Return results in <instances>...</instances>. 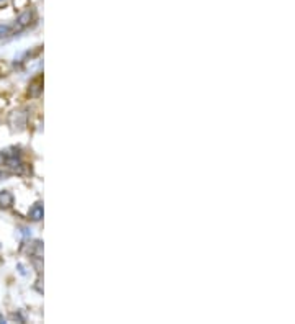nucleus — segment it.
<instances>
[{"instance_id":"nucleus-10","label":"nucleus","mask_w":295,"mask_h":324,"mask_svg":"<svg viewBox=\"0 0 295 324\" xmlns=\"http://www.w3.org/2000/svg\"><path fill=\"white\" fill-rule=\"evenodd\" d=\"M0 249H2V244H0Z\"/></svg>"},{"instance_id":"nucleus-2","label":"nucleus","mask_w":295,"mask_h":324,"mask_svg":"<svg viewBox=\"0 0 295 324\" xmlns=\"http://www.w3.org/2000/svg\"><path fill=\"white\" fill-rule=\"evenodd\" d=\"M10 124L15 131H21L25 130L27 126V113L25 112H13L10 115Z\"/></svg>"},{"instance_id":"nucleus-4","label":"nucleus","mask_w":295,"mask_h":324,"mask_svg":"<svg viewBox=\"0 0 295 324\" xmlns=\"http://www.w3.org/2000/svg\"><path fill=\"white\" fill-rule=\"evenodd\" d=\"M15 198H13V193L9 192V190H2L0 192V208L2 210H9L12 208Z\"/></svg>"},{"instance_id":"nucleus-9","label":"nucleus","mask_w":295,"mask_h":324,"mask_svg":"<svg viewBox=\"0 0 295 324\" xmlns=\"http://www.w3.org/2000/svg\"><path fill=\"white\" fill-rule=\"evenodd\" d=\"M0 2H5V0H0Z\"/></svg>"},{"instance_id":"nucleus-1","label":"nucleus","mask_w":295,"mask_h":324,"mask_svg":"<svg viewBox=\"0 0 295 324\" xmlns=\"http://www.w3.org/2000/svg\"><path fill=\"white\" fill-rule=\"evenodd\" d=\"M33 20H35V10H32V9L25 10L17 20H15V23H12L13 35H18V33H21L23 30H27L33 23Z\"/></svg>"},{"instance_id":"nucleus-3","label":"nucleus","mask_w":295,"mask_h":324,"mask_svg":"<svg viewBox=\"0 0 295 324\" xmlns=\"http://www.w3.org/2000/svg\"><path fill=\"white\" fill-rule=\"evenodd\" d=\"M41 92H43V77L38 76L36 79H33V81L30 82L28 93H30V97H38Z\"/></svg>"},{"instance_id":"nucleus-7","label":"nucleus","mask_w":295,"mask_h":324,"mask_svg":"<svg viewBox=\"0 0 295 324\" xmlns=\"http://www.w3.org/2000/svg\"><path fill=\"white\" fill-rule=\"evenodd\" d=\"M5 159H7V151H0V165L5 164Z\"/></svg>"},{"instance_id":"nucleus-6","label":"nucleus","mask_w":295,"mask_h":324,"mask_svg":"<svg viewBox=\"0 0 295 324\" xmlns=\"http://www.w3.org/2000/svg\"><path fill=\"white\" fill-rule=\"evenodd\" d=\"M13 36V28L12 25H0V39Z\"/></svg>"},{"instance_id":"nucleus-8","label":"nucleus","mask_w":295,"mask_h":324,"mask_svg":"<svg viewBox=\"0 0 295 324\" xmlns=\"http://www.w3.org/2000/svg\"><path fill=\"white\" fill-rule=\"evenodd\" d=\"M10 173L9 172H0V179H5V177H9Z\"/></svg>"},{"instance_id":"nucleus-5","label":"nucleus","mask_w":295,"mask_h":324,"mask_svg":"<svg viewBox=\"0 0 295 324\" xmlns=\"http://www.w3.org/2000/svg\"><path fill=\"white\" fill-rule=\"evenodd\" d=\"M28 218L32 219V221H40L43 218V203L41 202H36L33 207L30 208Z\"/></svg>"}]
</instances>
